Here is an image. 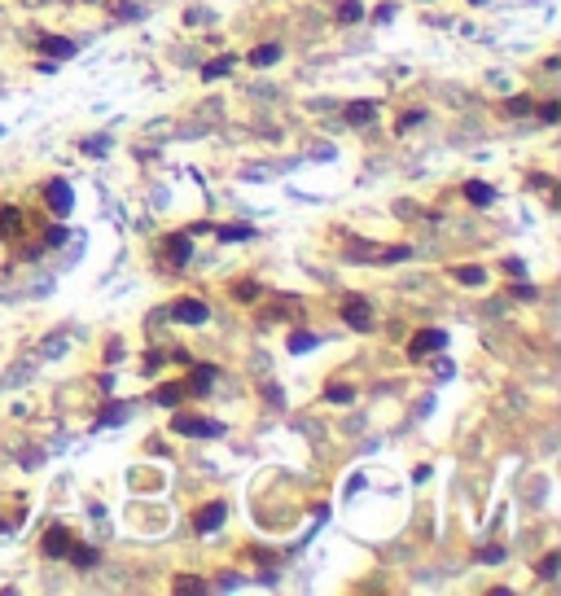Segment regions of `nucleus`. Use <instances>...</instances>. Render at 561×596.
<instances>
[{
    "instance_id": "obj_9",
    "label": "nucleus",
    "mask_w": 561,
    "mask_h": 596,
    "mask_svg": "<svg viewBox=\"0 0 561 596\" xmlns=\"http://www.w3.org/2000/svg\"><path fill=\"white\" fill-rule=\"evenodd\" d=\"M215 377H219V369H215V364H193V377L185 381V391L202 395V391H211V386H215Z\"/></svg>"
},
{
    "instance_id": "obj_17",
    "label": "nucleus",
    "mask_w": 561,
    "mask_h": 596,
    "mask_svg": "<svg viewBox=\"0 0 561 596\" xmlns=\"http://www.w3.org/2000/svg\"><path fill=\"white\" fill-rule=\"evenodd\" d=\"M215 237H219V242H250L254 228H250V224H224V228H215Z\"/></svg>"
},
{
    "instance_id": "obj_6",
    "label": "nucleus",
    "mask_w": 561,
    "mask_h": 596,
    "mask_svg": "<svg viewBox=\"0 0 561 596\" xmlns=\"http://www.w3.org/2000/svg\"><path fill=\"white\" fill-rule=\"evenodd\" d=\"M44 202L53 206V215H70V185H66V180H48V185H44Z\"/></svg>"
},
{
    "instance_id": "obj_10",
    "label": "nucleus",
    "mask_w": 561,
    "mask_h": 596,
    "mask_svg": "<svg viewBox=\"0 0 561 596\" xmlns=\"http://www.w3.org/2000/svg\"><path fill=\"white\" fill-rule=\"evenodd\" d=\"M0 237H5V242L22 237V211H18V206H0Z\"/></svg>"
},
{
    "instance_id": "obj_15",
    "label": "nucleus",
    "mask_w": 561,
    "mask_h": 596,
    "mask_svg": "<svg viewBox=\"0 0 561 596\" xmlns=\"http://www.w3.org/2000/svg\"><path fill=\"white\" fill-rule=\"evenodd\" d=\"M465 197H469L474 206H491V202H496V189L487 185V180H469V185H465Z\"/></svg>"
},
{
    "instance_id": "obj_8",
    "label": "nucleus",
    "mask_w": 561,
    "mask_h": 596,
    "mask_svg": "<svg viewBox=\"0 0 561 596\" xmlns=\"http://www.w3.org/2000/svg\"><path fill=\"white\" fill-rule=\"evenodd\" d=\"M40 48H44V58H53V62L75 58V40H66V36H40Z\"/></svg>"
},
{
    "instance_id": "obj_35",
    "label": "nucleus",
    "mask_w": 561,
    "mask_h": 596,
    "mask_svg": "<svg viewBox=\"0 0 561 596\" xmlns=\"http://www.w3.org/2000/svg\"><path fill=\"white\" fill-rule=\"evenodd\" d=\"M504 272L508 276H522V259H504Z\"/></svg>"
},
{
    "instance_id": "obj_37",
    "label": "nucleus",
    "mask_w": 561,
    "mask_h": 596,
    "mask_svg": "<svg viewBox=\"0 0 561 596\" xmlns=\"http://www.w3.org/2000/svg\"><path fill=\"white\" fill-rule=\"evenodd\" d=\"M474 5H482V0H474Z\"/></svg>"
},
{
    "instance_id": "obj_29",
    "label": "nucleus",
    "mask_w": 561,
    "mask_h": 596,
    "mask_svg": "<svg viewBox=\"0 0 561 596\" xmlns=\"http://www.w3.org/2000/svg\"><path fill=\"white\" fill-rule=\"evenodd\" d=\"M557 565H561V553H548V557L540 561V575H544V579H557Z\"/></svg>"
},
{
    "instance_id": "obj_12",
    "label": "nucleus",
    "mask_w": 561,
    "mask_h": 596,
    "mask_svg": "<svg viewBox=\"0 0 561 596\" xmlns=\"http://www.w3.org/2000/svg\"><path fill=\"white\" fill-rule=\"evenodd\" d=\"M373 114H377V101H351V106H347V123L351 127L373 123Z\"/></svg>"
},
{
    "instance_id": "obj_22",
    "label": "nucleus",
    "mask_w": 561,
    "mask_h": 596,
    "mask_svg": "<svg viewBox=\"0 0 561 596\" xmlns=\"http://www.w3.org/2000/svg\"><path fill=\"white\" fill-rule=\"evenodd\" d=\"M530 110H535L530 97H508V101H504V114H513V119H522V114H530Z\"/></svg>"
},
{
    "instance_id": "obj_32",
    "label": "nucleus",
    "mask_w": 561,
    "mask_h": 596,
    "mask_svg": "<svg viewBox=\"0 0 561 596\" xmlns=\"http://www.w3.org/2000/svg\"><path fill=\"white\" fill-rule=\"evenodd\" d=\"M123 417H127V408H123V403H114V408L106 412V417H101V426H119Z\"/></svg>"
},
{
    "instance_id": "obj_19",
    "label": "nucleus",
    "mask_w": 561,
    "mask_h": 596,
    "mask_svg": "<svg viewBox=\"0 0 561 596\" xmlns=\"http://www.w3.org/2000/svg\"><path fill=\"white\" fill-rule=\"evenodd\" d=\"M237 66V58H219V62H207V66H202V80H219V75H228V70H233Z\"/></svg>"
},
{
    "instance_id": "obj_34",
    "label": "nucleus",
    "mask_w": 561,
    "mask_h": 596,
    "mask_svg": "<svg viewBox=\"0 0 561 596\" xmlns=\"http://www.w3.org/2000/svg\"><path fill=\"white\" fill-rule=\"evenodd\" d=\"M44 242H48V246H62V242H66V228H48Z\"/></svg>"
},
{
    "instance_id": "obj_26",
    "label": "nucleus",
    "mask_w": 561,
    "mask_h": 596,
    "mask_svg": "<svg viewBox=\"0 0 561 596\" xmlns=\"http://www.w3.org/2000/svg\"><path fill=\"white\" fill-rule=\"evenodd\" d=\"M530 114H540V123H557L561 119V101H544V106H535Z\"/></svg>"
},
{
    "instance_id": "obj_24",
    "label": "nucleus",
    "mask_w": 561,
    "mask_h": 596,
    "mask_svg": "<svg viewBox=\"0 0 561 596\" xmlns=\"http://www.w3.org/2000/svg\"><path fill=\"white\" fill-rule=\"evenodd\" d=\"M75 565H97V548H84V543H70V553H66Z\"/></svg>"
},
{
    "instance_id": "obj_30",
    "label": "nucleus",
    "mask_w": 561,
    "mask_h": 596,
    "mask_svg": "<svg viewBox=\"0 0 561 596\" xmlns=\"http://www.w3.org/2000/svg\"><path fill=\"white\" fill-rule=\"evenodd\" d=\"M478 561H504V548H500V543H491V548H478Z\"/></svg>"
},
{
    "instance_id": "obj_4",
    "label": "nucleus",
    "mask_w": 561,
    "mask_h": 596,
    "mask_svg": "<svg viewBox=\"0 0 561 596\" xmlns=\"http://www.w3.org/2000/svg\"><path fill=\"white\" fill-rule=\"evenodd\" d=\"M447 347V333L443 329H421L413 342H408V359H421V355H435Z\"/></svg>"
},
{
    "instance_id": "obj_13",
    "label": "nucleus",
    "mask_w": 561,
    "mask_h": 596,
    "mask_svg": "<svg viewBox=\"0 0 561 596\" xmlns=\"http://www.w3.org/2000/svg\"><path fill=\"white\" fill-rule=\"evenodd\" d=\"M185 395H189V391H185V381H167V386H158V391H154V403H163V408H180Z\"/></svg>"
},
{
    "instance_id": "obj_11",
    "label": "nucleus",
    "mask_w": 561,
    "mask_h": 596,
    "mask_svg": "<svg viewBox=\"0 0 561 596\" xmlns=\"http://www.w3.org/2000/svg\"><path fill=\"white\" fill-rule=\"evenodd\" d=\"M167 254H171V264H175V268H185V264H189V254H193L189 232H180V237H167Z\"/></svg>"
},
{
    "instance_id": "obj_1",
    "label": "nucleus",
    "mask_w": 561,
    "mask_h": 596,
    "mask_svg": "<svg viewBox=\"0 0 561 596\" xmlns=\"http://www.w3.org/2000/svg\"><path fill=\"white\" fill-rule=\"evenodd\" d=\"M338 316H342V325L355 329V333H369V329H373V307H369L364 294H347L342 307H338Z\"/></svg>"
},
{
    "instance_id": "obj_36",
    "label": "nucleus",
    "mask_w": 561,
    "mask_h": 596,
    "mask_svg": "<svg viewBox=\"0 0 561 596\" xmlns=\"http://www.w3.org/2000/svg\"><path fill=\"white\" fill-rule=\"evenodd\" d=\"M263 399H268V403H280V391H276V386H272V381L263 386Z\"/></svg>"
},
{
    "instance_id": "obj_27",
    "label": "nucleus",
    "mask_w": 561,
    "mask_h": 596,
    "mask_svg": "<svg viewBox=\"0 0 561 596\" xmlns=\"http://www.w3.org/2000/svg\"><path fill=\"white\" fill-rule=\"evenodd\" d=\"M408 254H413L408 246H386V250H381V264H403Z\"/></svg>"
},
{
    "instance_id": "obj_33",
    "label": "nucleus",
    "mask_w": 561,
    "mask_h": 596,
    "mask_svg": "<svg viewBox=\"0 0 561 596\" xmlns=\"http://www.w3.org/2000/svg\"><path fill=\"white\" fill-rule=\"evenodd\" d=\"M508 294H513V298H535V294H540V290H535V285H530V281H522V285H513V290H508Z\"/></svg>"
},
{
    "instance_id": "obj_16",
    "label": "nucleus",
    "mask_w": 561,
    "mask_h": 596,
    "mask_svg": "<svg viewBox=\"0 0 561 596\" xmlns=\"http://www.w3.org/2000/svg\"><path fill=\"white\" fill-rule=\"evenodd\" d=\"M246 62H250V66H272V62H280V44H259V48H250Z\"/></svg>"
},
{
    "instance_id": "obj_20",
    "label": "nucleus",
    "mask_w": 561,
    "mask_h": 596,
    "mask_svg": "<svg viewBox=\"0 0 561 596\" xmlns=\"http://www.w3.org/2000/svg\"><path fill=\"white\" fill-rule=\"evenodd\" d=\"M325 399H329V403H351L355 391H351V386H342V381H329V386H325Z\"/></svg>"
},
{
    "instance_id": "obj_3",
    "label": "nucleus",
    "mask_w": 561,
    "mask_h": 596,
    "mask_svg": "<svg viewBox=\"0 0 561 596\" xmlns=\"http://www.w3.org/2000/svg\"><path fill=\"white\" fill-rule=\"evenodd\" d=\"M171 320H180V325H207L211 320V307L202 303V298H175L171 303Z\"/></svg>"
},
{
    "instance_id": "obj_7",
    "label": "nucleus",
    "mask_w": 561,
    "mask_h": 596,
    "mask_svg": "<svg viewBox=\"0 0 561 596\" xmlns=\"http://www.w3.org/2000/svg\"><path fill=\"white\" fill-rule=\"evenodd\" d=\"M70 543H75V535H70L66 526H48V531H44V557H66Z\"/></svg>"
},
{
    "instance_id": "obj_14",
    "label": "nucleus",
    "mask_w": 561,
    "mask_h": 596,
    "mask_svg": "<svg viewBox=\"0 0 561 596\" xmlns=\"http://www.w3.org/2000/svg\"><path fill=\"white\" fill-rule=\"evenodd\" d=\"M207 587H211V583L197 579V575H175V579H171V592H180V596H202Z\"/></svg>"
},
{
    "instance_id": "obj_25",
    "label": "nucleus",
    "mask_w": 561,
    "mask_h": 596,
    "mask_svg": "<svg viewBox=\"0 0 561 596\" xmlns=\"http://www.w3.org/2000/svg\"><path fill=\"white\" fill-rule=\"evenodd\" d=\"M312 347H316V333H303V329H298V333H290V351H294V355L312 351Z\"/></svg>"
},
{
    "instance_id": "obj_2",
    "label": "nucleus",
    "mask_w": 561,
    "mask_h": 596,
    "mask_svg": "<svg viewBox=\"0 0 561 596\" xmlns=\"http://www.w3.org/2000/svg\"><path fill=\"white\" fill-rule=\"evenodd\" d=\"M171 434L215 438V434H224V426H219V421H211V417H197V412H175V417H171Z\"/></svg>"
},
{
    "instance_id": "obj_23",
    "label": "nucleus",
    "mask_w": 561,
    "mask_h": 596,
    "mask_svg": "<svg viewBox=\"0 0 561 596\" xmlns=\"http://www.w3.org/2000/svg\"><path fill=\"white\" fill-rule=\"evenodd\" d=\"M360 18H364L360 0H342V5H338V22H360Z\"/></svg>"
},
{
    "instance_id": "obj_21",
    "label": "nucleus",
    "mask_w": 561,
    "mask_h": 596,
    "mask_svg": "<svg viewBox=\"0 0 561 596\" xmlns=\"http://www.w3.org/2000/svg\"><path fill=\"white\" fill-rule=\"evenodd\" d=\"M452 276H456V281H461V285H482V281H487V272H482L478 264H465V268H456Z\"/></svg>"
},
{
    "instance_id": "obj_31",
    "label": "nucleus",
    "mask_w": 561,
    "mask_h": 596,
    "mask_svg": "<svg viewBox=\"0 0 561 596\" xmlns=\"http://www.w3.org/2000/svg\"><path fill=\"white\" fill-rule=\"evenodd\" d=\"M421 119H425V114H421V110H408V114H403V119H399V132H413V127H417V123H421Z\"/></svg>"
},
{
    "instance_id": "obj_5",
    "label": "nucleus",
    "mask_w": 561,
    "mask_h": 596,
    "mask_svg": "<svg viewBox=\"0 0 561 596\" xmlns=\"http://www.w3.org/2000/svg\"><path fill=\"white\" fill-rule=\"evenodd\" d=\"M224 517H228V504H224V500H211V504H202V509H197L193 531H197V535H211V531L224 526Z\"/></svg>"
},
{
    "instance_id": "obj_18",
    "label": "nucleus",
    "mask_w": 561,
    "mask_h": 596,
    "mask_svg": "<svg viewBox=\"0 0 561 596\" xmlns=\"http://www.w3.org/2000/svg\"><path fill=\"white\" fill-rule=\"evenodd\" d=\"M228 294H233L237 303H254V298H259V281H233Z\"/></svg>"
},
{
    "instance_id": "obj_28",
    "label": "nucleus",
    "mask_w": 561,
    "mask_h": 596,
    "mask_svg": "<svg viewBox=\"0 0 561 596\" xmlns=\"http://www.w3.org/2000/svg\"><path fill=\"white\" fill-rule=\"evenodd\" d=\"M101 149H110V136H88L84 141V153H92V158H101Z\"/></svg>"
}]
</instances>
